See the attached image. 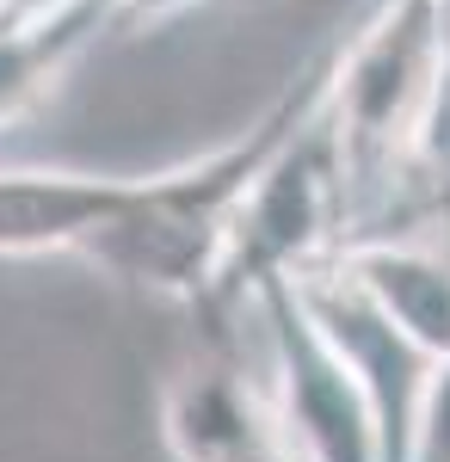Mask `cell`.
Wrapping results in <instances>:
<instances>
[{
    "instance_id": "2",
    "label": "cell",
    "mask_w": 450,
    "mask_h": 462,
    "mask_svg": "<svg viewBox=\"0 0 450 462\" xmlns=\"http://www.w3.org/2000/svg\"><path fill=\"white\" fill-rule=\"evenodd\" d=\"M333 62H340V43L314 50L303 62V74L247 124L235 143H216L204 154H192V161H179V167H161V173H136L130 210L93 241L87 259L99 272H111V278H124L130 290H142V296H167V302L204 309L253 179L284 148V136L327 99Z\"/></svg>"
},
{
    "instance_id": "6",
    "label": "cell",
    "mask_w": 450,
    "mask_h": 462,
    "mask_svg": "<svg viewBox=\"0 0 450 462\" xmlns=\"http://www.w3.org/2000/svg\"><path fill=\"white\" fill-rule=\"evenodd\" d=\"M161 444L173 462H303L272 383L229 357H198L161 389Z\"/></svg>"
},
{
    "instance_id": "7",
    "label": "cell",
    "mask_w": 450,
    "mask_h": 462,
    "mask_svg": "<svg viewBox=\"0 0 450 462\" xmlns=\"http://www.w3.org/2000/svg\"><path fill=\"white\" fill-rule=\"evenodd\" d=\"M136 173H74V167H0V259L93 253L105 228L130 210Z\"/></svg>"
},
{
    "instance_id": "3",
    "label": "cell",
    "mask_w": 450,
    "mask_h": 462,
    "mask_svg": "<svg viewBox=\"0 0 450 462\" xmlns=\"http://www.w3.org/2000/svg\"><path fill=\"white\" fill-rule=\"evenodd\" d=\"M346 241H352L346 161H340V136H333V117H327V99H321L284 136V148L259 167L198 315L210 327H229L235 309L259 302V290L290 284L314 265L340 259Z\"/></svg>"
},
{
    "instance_id": "14",
    "label": "cell",
    "mask_w": 450,
    "mask_h": 462,
    "mask_svg": "<svg viewBox=\"0 0 450 462\" xmlns=\"http://www.w3.org/2000/svg\"><path fill=\"white\" fill-rule=\"evenodd\" d=\"M364 6H370V0H364Z\"/></svg>"
},
{
    "instance_id": "9",
    "label": "cell",
    "mask_w": 450,
    "mask_h": 462,
    "mask_svg": "<svg viewBox=\"0 0 450 462\" xmlns=\"http://www.w3.org/2000/svg\"><path fill=\"white\" fill-rule=\"evenodd\" d=\"M340 259L382 302V315H395V327H408L432 357H450V253L414 235H358Z\"/></svg>"
},
{
    "instance_id": "5",
    "label": "cell",
    "mask_w": 450,
    "mask_h": 462,
    "mask_svg": "<svg viewBox=\"0 0 450 462\" xmlns=\"http://www.w3.org/2000/svg\"><path fill=\"white\" fill-rule=\"evenodd\" d=\"M296 290L309 296L314 320L327 327V339L346 352L358 370V383L370 389L382 420V462H414L419 450V420H426V394L438 376V357L419 346L408 327H395V315H382V302L346 272V259H327L296 278Z\"/></svg>"
},
{
    "instance_id": "10",
    "label": "cell",
    "mask_w": 450,
    "mask_h": 462,
    "mask_svg": "<svg viewBox=\"0 0 450 462\" xmlns=\"http://www.w3.org/2000/svg\"><path fill=\"white\" fill-rule=\"evenodd\" d=\"M414 462H450V357H438V376H432V394H426V420H419Z\"/></svg>"
},
{
    "instance_id": "11",
    "label": "cell",
    "mask_w": 450,
    "mask_h": 462,
    "mask_svg": "<svg viewBox=\"0 0 450 462\" xmlns=\"http://www.w3.org/2000/svg\"><path fill=\"white\" fill-rule=\"evenodd\" d=\"M210 0H124L117 6V25L124 32H142V25H167V19H185V13H198Z\"/></svg>"
},
{
    "instance_id": "8",
    "label": "cell",
    "mask_w": 450,
    "mask_h": 462,
    "mask_svg": "<svg viewBox=\"0 0 450 462\" xmlns=\"http://www.w3.org/2000/svg\"><path fill=\"white\" fill-rule=\"evenodd\" d=\"M117 6L124 0H19L0 19V136L62 87L80 50L117 25Z\"/></svg>"
},
{
    "instance_id": "13",
    "label": "cell",
    "mask_w": 450,
    "mask_h": 462,
    "mask_svg": "<svg viewBox=\"0 0 450 462\" xmlns=\"http://www.w3.org/2000/svg\"><path fill=\"white\" fill-rule=\"evenodd\" d=\"M445 13H450V0H445Z\"/></svg>"
},
{
    "instance_id": "1",
    "label": "cell",
    "mask_w": 450,
    "mask_h": 462,
    "mask_svg": "<svg viewBox=\"0 0 450 462\" xmlns=\"http://www.w3.org/2000/svg\"><path fill=\"white\" fill-rule=\"evenodd\" d=\"M352 191V241L395 228L445 154L450 124V13L445 0H370L340 37L327 87Z\"/></svg>"
},
{
    "instance_id": "4",
    "label": "cell",
    "mask_w": 450,
    "mask_h": 462,
    "mask_svg": "<svg viewBox=\"0 0 450 462\" xmlns=\"http://www.w3.org/2000/svg\"><path fill=\"white\" fill-rule=\"evenodd\" d=\"M253 315L272 346V394L303 462H382V420L346 352L314 320L309 296L290 284L259 290Z\"/></svg>"
},
{
    "instance_id": "12",
    "label": "cell",
    "mask_w": 450,
    "mask_h": 462,
    "mask_svg": "<svg viewBox=\"0 0 450 462\" xmlns=\"http://www.w3.org/2000/svg\"><path fill=\"white\" fill-rule=\"evenodd\" d=\"M13 6H19V0H0V19H6V13H13Z\"/></svg>"
}]
</instances>
